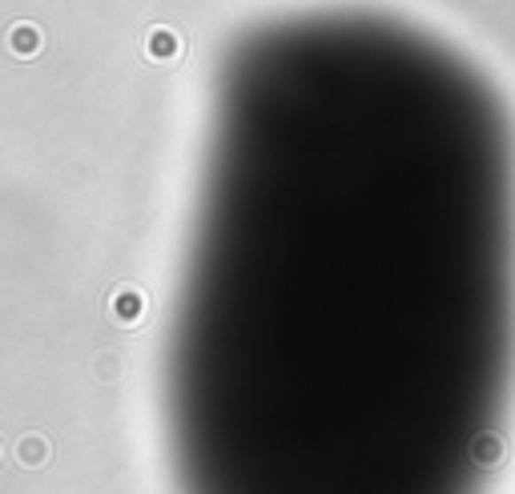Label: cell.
I'll list each match as a JSON object with an SVG mask.
<instances>
[{"instance_id": "obj_1", "label": "cell", "mask_w": 515, "mask_h": 494, "mask_svg": "<svg viewBox=\"0 0 515 494\" xmlns=\"http://www.w3.org/2000/svg\"><path fill=\"white\" fill-rule=\"evenodd\" d=\"M141 49H145L149 61H177V57L185 52V41H182V33H177V28L153 25L145 33V41H141Z\"/></svg>"}, {"instance_id": "obj_2", "label": "cell", "mask_w": 515, "mask_h": 494, "mask_svg": "<svg viewBox=\"0 0 515 494\" xmlns=\"http://www.w3.org/2000/svg\"><path fill=\"white\" fill-rule=\"evenodd\" d=\"M9 49L17 52V57H36V52L44 49V36L36 25H28V20H20V25L9 28Z\"/></svg>"}, {"instance_id": "obj_3", "label": "cell", "mask_w": 515, "mask_h": 494, "mask_svg": "<svg viewBox=\"0 0 515 494\" xmlns=\"http://www.w3.org/2000/svg\"><path fill=\"white\" fill-rule=\"evenodd\" d=\"M109 310H113L117 321L133 326V321H141V313H145V297H141V289H117Z\"/></svg>"}]
</instances>
